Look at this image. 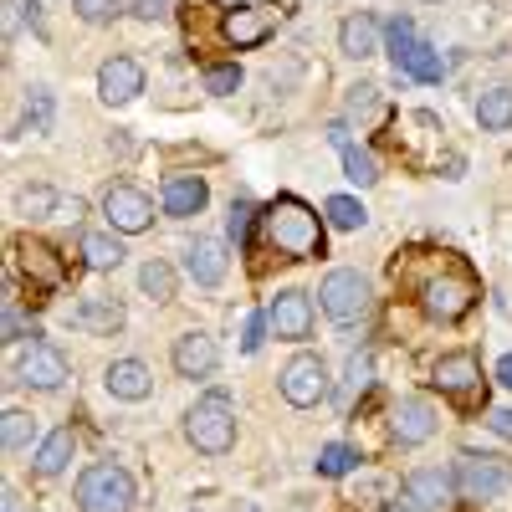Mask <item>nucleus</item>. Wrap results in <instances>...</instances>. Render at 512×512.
Segmentation results:
<instances>
[{
  "mask_svg": "<svg viewBox=\"0 0 512 512\" xmlns=\"http://www.w3.org/2000/svg\"><path fill=\"white\" fill-rule=\"evenodd\" d=\"M262 231H267V246L282 256V262H308V256H323V221L318 210H308L303 200H272L262 210Z\"/></svg>",
  "mask_w": 512,
  "mask_h": 512,
  "instance_id": "obj_1",
  "label": "nucleus"
},
{
  "mask_svg": "<svg viewBox=\"0 0 512 512\" xmlns=\"http://www.w3.org/2000/svg\"><path fill=\"white\" fill-rule=\"evenodd\" d=\"M472 303H477L472 272H466L456 256H441V267L420 282V308L431 313V318H441V323H456V318L472 313Z\"/></svg>",
  "mask_w": 512,
  "mask_h": 512,
  "instance_id": "obj_2",
  "label": "nucleus"
},
{
  "mask_svg": "<svg viewBox=\"0 0 512 512\" xmlns=\"http://www.w3.org/2000/svg\"><path fill=\"white\" fill-rule=\"evenodd\" d=\"M185 436H190V446L205 451V456H226V451L236 446V410H231V400H226V395L195 400L190 415H185Z\"/></svg>",
  "mask_w": 512,
  "mask_h": 512,
  "instance_id": "obj_3",
  "label": "nucleus"
},
{
  "mask_svg": "<svg viewBox=\"0 0 512 512\" xmlns=\"http://www.w3.org/2000/svg\"><path fill=\"white\" fill-rule=\"evenodd\" d=\"M77 502L88 512H128V502H134V477H128L118 461H98L82 472Z\"/></svg>",
  "mask_w": 512,
  "mask_h": 512,
  "instance_id": "obj_4",
  "label": "nucleus"
},
{
  "mask_svg": "<svg viewBox=\"0 0 512 512\" xmlns=\"http://www.w3.org/2000/svg\"><path fill=\"white\" fill-rule=\"evenodd\" d=\"M318 303H323V313H328L333 323H359V318L369 313V282H364L359 272H349V267H338V272L323 277Z\"/></svg>",
  "mask_w": 512,
  "mask_h": 512,
  "instance_id": "obj_5",
  "label": "nucleus"
},
{
  "mask_svg": "<svg viewBox=\"0 0 512 512\" xmlns=\"http://www.w3.org/2000/svg\"><path fill=\"white\" fill-rule=\"evenodd\" d=\"M451 477H456V492L466 502H492L512 487V466L497 461V456H461Z\"/></svg>",
  "mask_w": 512,
  "mask_h": 512,
  "instance_id": "obj_6",
  "label": "nucleus"
},
{
  "mask_svg": "<svg viewBox=\"0 0 512 512\" xmlns=\"http://www.w3.org/2000/svg\"><path fill=\"white\" fill-rule=\"evenodd\" d=\"M277 384H282V400L297 405V410H313V405L328 400V369H323L318 354H297V359L282 369Z\"/></svg>",
  "mask_w": 512,
  "mask_h": 512,
  "instance_id": "obj_7",
  "label": "nucleus"
},
{
  "mask_svg": "<svg viewBox=\"0 0 512 512\" xmlns=\"http://www.w3.org/2000/svg\"><path fill=\"white\" fill-rule=\"evenodd\" d=\"M103 216H108L113 231L139 236V231L154 226V200H149L144 190H134V185H108V195H103Z\"/></svg>",
  "mask_w": 512,
  "mask_h": 512,
  "instance_id": "obj_8",
  "label": "nucleus"
},
{
  "mask_svg": "<svg viewBox=\"0 0 512 512\" xmlns=\"http://www.w3.org/2000/svg\"><path fill=\"white\" fill-rule=\"evenodd\" d=\"M144 93V67L134 57H108L98 67V98L108 108H123V103H134Z\"/></svg>",
  "mask_w": 512,
  "mask_h": 512,
  "instance_id": "obj_9",
  "label": "nucleus"
},
{
  "mask_svg": "<svg viewBox=\"0 0 512 512\" xmlns=\"http://www.w3.org/2000/svg\"><path fill=\"white\" fill-rule=\"evenodd\" d=\"M267 318H272V333H277V338L303 344V338L313 333V303H308V292H297V287L277 292L272 308H267Z\"/></svg>",
  "mask_w": 512,
  "mask_h": 512,
  "instance_id": "obj_10",
  "label": "nucleus"
},
{
  "mask_svg": "<svg viewBox=\"0 0 512 512\" xmlns=\"http://www.w3.org/2000/svg\"><path fill=\"white\" fill-rule=\"evenodd\" d=\"M216 364H221V349H216V338H210V333L190 328V333L175 338V369L185 379H210V374H216Z\"/></svg>",
  "mask_w": 512,
  "mask_h": 512,
  "instance_id": "obj_11",
  "label": "nucleus"
},
{
  "mask_svg": "<svg viewBox=\"0 0 512 512\" xmlns=\"http://www.w3.org/2000/svg\"><path fill=\"white\" fill-rule=\"evenodd\" d=\"M21 384H36V390H62L67 384V354L52 349V344H31L21 354Z\"/></svg>",
  "mask_w": 512,
  "mask_h": 512,
  "instance_id": "obj_12",
  "label": "nucleus"
},
{
  "mask_svg": "<svg viewBox=\"0 0 512 512\" xmlns=\"http://www.w3.org/2000/svg\"><path fill=\"white\" fill-rule=\"evenodd\" d=\"M16 262H21V272L31 277V292H52V287H62V262H57V251L52 246H41V241H16Z\"/></svg>",
  "mask_w": 512,
  "mask_h": 512,
  "instance_id": "obj_13",
  "label": "nucleus"
},
{
  "mask_svg": "<svg viewBox=\"0 0 512 512\" xmlns=\"http://www.w3.org/2000/svg\"><path fill=\"white\" fill-rule=\"evenodd\" d=\"M390 431L400 446H420V441H431L436 436V410L425 405V400H400L395 415H390Z\"/></svg>",
  "mask_w": 512,
  "mask_h": 512,
  "instance_id": "obj_14",
  "label": "nucleus"
},
{
  "mask_svg": "<svg viewBox=\"0 0 512 512\" xmlns=\"http://www.w3.org/2000/svg\"><path fill=\"white\" fill-rule=\"evenodd\" d=\"M205 200H210V185L200 175H169L164 180V216L190 221V216H200V210H205Z\"/></svg>",
  "mask_w": 512,
  "mask_h": 512,
  "instance_id": "obj_15",
  "label": "nucleus"
},
{
  "mask_svg": "<svg viewBox=\"0 0 512 512\" xmlns=\"http://www.w3.org/2000/svg\"><path fill=\"white\" fill-rule=\"evenodd\" d=\"M451 492H456V477L441 472V466H415L405 477V497L415 507H441V502H451Z\"/></svg>",
  "mask_w": 512,
  "mask_h": 512,
  "instance_id": "obj_16",
  "label": "nucleus"
},
{
  "mask_svg": "<svg viewBox=\"0 0 512 512\" xmlns=\"http://www.w3.org/2000/svg\"><path fill=\"white\" fill-rule=\"evenodd\" d=\"M103 384H108V395H113V400H149L154 374H149L139 359H113L108 374H103Z\"/></svg>",
  "mask_w": 512,
  "mask_h": 512,
  "instance_id": "obj_17",
  "label": "nucleus"
},
{
  "mask_svg": "<svg viewBox=\"0 0 512 512\" xmlns=\"http://www.w3.org/2000/svg\"><path fill=\"white\" fill-rule=\"evenodd\" d=\"M221 36L231 41L236 52L262 47V41L272 36V16H267V11H226V16H221Z\"/></svg>",
  "mask_w": 512,
  "mask_h": 512,
  "instance_id": "obj_18",
  "label": "nucleus"
},
{
  "mask_svg": "<svg viewBox=\"0 0 512 512\" xmlns=\"http://www.w3.org/2000/svg\"><path fill=\"white\" fill-rule=\"evenodd\" d=\"M436 384H441L446 395H472L477 384H482L477 354H446V359H436Z\"/></svg>",
  "mask_w": 512,
  "mask_h": 512,
  "instance_id": "obj_19",
  "label": "nucleus"
},
{
  "mask_svg": "<svg viewBox=\"0 0 512 512\" xmlns=\"http://www.w3.org/2000/svg\"><path fill=\"white\" fill-rule=\"evenodd\" d=\"M185 272H190L200 287H216V282L226 277V246L210 241V236H200V241L185 251Z\"/></svg>",
  "mask_w": 512,
  "mask_h": 512,
  "instance_id": "obj_20",
  "label": "nucleus"
},
{
  "mask_svg": "<svg viewBox=\"0 0 512 512\" xmlns=\"http://www.w3.org/2000/svg\"><path fill=\"white\" fill-rule=\"evenodd\" d=\"M338 52L344 57H354V62H364V57H374L379 52V26H374V16H344V26H338Z\"/></svg>",
  "mask_w": 512,
  "mask_h": 512,
  "instance_id": "obj_21",
  "label": "nucleus"
},
{
  "mask_svg": "<svg viewBox=\"0 0 512 512\" xmlns=\"http://www.w3.org/2000/svg\"><path fill=\"white\" fill-rule=\"evenodd\" d=\"M77 328H88V333H118L123 328V303H113V297H82Z\"/></svg>",
  "mask_w": 512,
  "mask_h": 512,
  "instance_id": "obj_22",
  "label": "nucleus"
},
{
  "mask_svg": "<svg viewBox=\"0 0 512 512\" xmlns=\"http://www.w3.org/2000/svg\"><path fill=\"white\" fill-rule=\"evenodd\" d=\"M72 451H77V436H72V425H62V431H52L47 441H41V451H36V472H41V477L67 472Z\"/></svg>",
  "mask_w": 512,
  "mask_h": 512,
  "instance_id": "obj_23",
  "label": "nucleus"
},
{
  "mask_svg": "<svg viewBox=\"0 0 512 512\" xmlns=\"http://www.w3.org/2000/svg\"><path fill=\"white\" fill-rule=\"evenodd\" d=\"M477 123L487 128V134H507V128H512V88H492V93H482V103H477Z\"/></svg>",
  "mask_w": 512,
  "mask_h": 512,
  "instance_id": "obj_24",
  "label": "nucleus"
},
{
  "mask_svg": "<svg viewBox=\"0 0 512 512\" xmlns=\"http://www.w3.org/2000/svg\"><path fill=\"white\" fill-rule=\"evenodd\" d=\"M415 47H420V41H415V21L410 16H395L390 26H384V52H390L395 72H405V62H410Z\"/></svg>",
  "mask_w": 512,
  "mask_h": 512,
  "instance_id": "obj_25",
  "label": "nucleus"
},
{
  "mask_svg": "<svg viewBox=\"0 0 512 512\" xmlns=\"http://www.w3.org/2000/svg\"><path fill=\"white\" fill-rule=\"evenodd\" d=\"M82 256H88L93 272H113V267L123 262V246H118V236H108V231H88V236H82Z\"/></svg>",
  "mask_w": 512,
  "mask_h": 512,
  "instance_id": "obj_26",
  "label": "nucleus"
},
{
  "mask_svg": "<svg viewBox=\"0 0 512 512\" xmlns=\"http://www.w3.org/2000/svg\"><path fill=\"white\" fill-rule=\"evenodd\" d=\"M31 441H36V415L6 410V420H0V446H6V451H21V446H31Z\"/></svg>",
  "mask_w": 512,
  "mask_h": 512,
  "instance_id": "obj_27",
  "label": "nucleus"
},
{
  "mask_svg": "<svg viewBox=\"0 0 512 512\" xmlns=\"http://www.w3.org/2000/svg\"><path fill=\"white\" fill-rule=\"evenodd\" d=\"M323 216H328V226H338V231H359V226L369 221V210H364L354 195H333V200L323 205Z\"/></svg>",
  "mask_w": 512,
  "mask_h": 512,
  "instance_id": "obj_28",
  "label": "nucleus"
},
{
  "mask_svg": "<svg viewBox=\"0 0 512 512\" xmlns=\"http://www.w3.org/2000/svg\"><path fill=\"white\" fill-rule=\"evenodd\" d=\"M139 287L154 297V303H169V297H175V272H169V262H159V256L144 262L139 267Z\"/></svg>",
  "mask_w": 512,
  "mask_h": 512,
  "instance_id": "obj_29",
  "label": "nucleus"
},
{
  "mask_svg": "<svg viewBox=\"0 0 512 512\" xmlns=\"http://www.w3.org/2000/svg\"><path fill=\"white\" fill-rule=\"evenodd\" d=\"M354 466H359V451L354 446H323L318 451V477H349L354 472Z\"/></svg>",
  "mask_w": 512,
  "mask_h": 512,
  "instance_id": "obj_30",
  "label": "nucleus"
},
{
  "mask_svg": "<svg viewBox=\"0 0 512 512\" xmlns=\"http://www.w3.org/2000/svg\"><path fill=\"white\" fill-rule=\"evenodd\" d=\"M251 226H262V210H256L251 200H231L226 231H231V241H236V246H246V241H251Z\"/></svg>",
  "mask_w": 512,
  "mask_h": 512,
  "instance_id": "obj_31",
  "label": "nucleus"
},
{
  "mask_svg": "<svg viewBox=\"0 0 512 512\" xmlns=\"http://www.w3.org/2000/svg\"><path fill=\"white\" fill-rule=\"evenodd\" d=\"M441 72H446V62L436 47H415L405 62V77H415V82H441Z\"/></svg>",
  "mask_w": 512,
  "mask_h": 512,
  "instance_id": "obj_32",
  "label": "nucleus"
},
{
  "mask_svg": "<svg viewBox=\"0 0 512 512\" xmlns=\"http://www.w3.org/2000/svg\"><path fill=\"white\" fill-rule=\"evenodd\" d=\"M344 175H349L354 185H364V190H369V185L379 180V164H374V154H369V149L349 144V149H344Z\"/></svg>",
  "mask_w": 512,
  "mask_h": 512,
  "instance_id": "obj_33",
  "label": "nucleus"
},
{
  "mask_svg": "<svg viewBox=\"0 0 512 512\" xmlns=\"http://www.w3.org/2000/svg\"><path fill=\"white\" fill-rule=\"evenodd\" d=\"M21 210H26V216H47V210H82V200H62L57 190H47V185H36V190H26L21 195Z\"/></svg>",
  "mask_w": 512,
  "mask_h": 512,
  "instance_id": "obj_34",
  "label": "nucleus"
},
{
  "mask_svg": "<svg viewBox=\"0 0 512 512\" xmlns=\"http://www.w3.org/2000/svg\"><path fill=\"white\" fill-rule=\"evenodd\" d=\"M374 384V359L369 354H349V379H344V405H354V395H364Z\"/></svg>",
  "mask_w": 512,
  "mask_h": 512,
  "instance_id": "obj_35",
  "label": "nucleus"
},
{
  "mask_svg": "<svg viewBox=\"0 0 512 512\" xmlns=\"http://www.w3.org/2000/svg\"><path fill=\"white\" fill-rule=\"evenodd\" d=\"M236 88H241V67H236V62H226V67H205V93L226 98V93H236Z\"/></svg>",
  "mask_w": 512,
  "mask_h": 512,
  "instance_id": "obj_36",
  "label": "nucleus"
},
{
  "mask_svg": "<svg viewBox=\"0 0 512 512\" xmlns=\"http://www.w3.org/2000/svg\"><path fill=\"white\" fill-rule=\"evenodd\" d=\"M26 128H31V134H47V128H52V93H47V88H36V93H31Z\"/></svg>",
  "mask_w": 512,
  "mask_h": 512,
  "instance_id": "obj_37",
  "label": "nucleus"
},
{
  "mask_svg": "<svg viewBox=\"0 0 512 512\" xmlns=\"http://www.w3.org/2000/svg\"><path fill=\"white\" fill-rule=\"evenodd\" d=\"M267 328H272L267 313H246V323H241V354H256V349H262Z\"/></svg>",
  "mask_w": 512,
  "mask_h": 512,
  "instance_id": "obj_38",
  "label": "nucleus"
},
{
  "mask_svg": "<svg viewBox=\"0 0 512 512\" xmlns=\"http://www.w3.org/2000/svg\"><path fill=\"white\" fill-rule=\"evenodd\" d=\"M26 318H21V303H16V282H6V328H0V333H6V344H16V338H26Z\"/></svg>",
  "mask_w": 512,
  "mask_h": 512,
  "instance_id": "obj_39",
  "label": "nucleus"
},
{
  "mask_svg": "<svg viewBox=\"0 0 512 512\" xmlns=\"http://www.w3.org/2000/svg\"><path fill=\"white\" fill-rule=\"evenodd\" d=\"M72 6H77V16H82V21L103 26V21H113V16L123 11V0H72Z\"/></svg>",
  "mask_w": 512,
  "mask_h": 512,
  "instance_id": "obj_40",
  "label": "nucleus"
},
{
  "mask_svg": "<svg viewBox=\"0 0 512 512\" xmlns=\"http://www.w3.org/2000/svg\"><path fill=\"white\" fill-rule=\"evenodd\" d=\"M128 11H134L139 21H164L169 16V0H128Z\"/></svg>",
  "mask_w": 512,
  "mask_h": 512,
  "instance_id": "obj_41",
  "label": "nucleus"
},
{
  "mask_svg": "<svg viewBox=\"0 0 512 512\" xmlns=\"http://www.w3.org/2000/svg\"><path fill=\"white\" fill-rule=\"evenodd\" d=\"M379 103V88H374V82H359V88H349V108L354 113H369Z\"/></svg>",
  "mask_w": 512,
  "mask_h": 512,
  "instance_id": "obj_42",
  "label": "nucleus"
},
{
  "mask_svg": "<svg viewBox=\"0 0 512 512\" xmlns=\"http://www.w3.org/2000/svg\"><path fill=\"white\" fill-rule=\"evenodd\" d=\"M492 431H497L502 441H512V410H492Z\"/></svg>",
  "mask_w": 512,
  "mask_h": 512,
  "instance_id": "obj_43",
  "label": "nucleus"
},
{
  "mask_svg": "<svg viewBox=\"0 0 512 512\" xmlns=\"http://www.w3.org/2000/svg\"><path fill=\"white\" fill-rule=\"evenodd\" d=\"M0 502H6V507H0V512H26V497H21L16 487H6V492H0Z\"/></svg>",
  "mask_w": 512,
  "mask_h": 512,
  "instance_id": "obj_44",
  "label": "nucleus"
},
{
  "mask_svg": "<svg viewBox=\"0 0 512 512\" xmlns=\"http://www.w3.org/2000/svg\"><path fill=\"white\" fill-rule=\"evenodd\" d=\"M497 379H502L507 390H512V354H502V364H497Z\"/></svg>",
  "mask_w": 512,
  "mask_h": 512,
  "instance_id": "obj_45",
  "label": "nucleus"
}]
</instances>
